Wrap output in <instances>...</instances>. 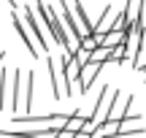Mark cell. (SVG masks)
<instances>
[{
    "label": "cell",
    "instance_id": "8992f818",
    "mask_svg": "<svg viewBox=\"0 0 146 138\" xmlns=\"http://www.w3.org/2000/svg\"><path fill=\"white\" fill-rule=\"evenodd\" d=\"M89 60H92V62H100V65L111 62V46H106V43H98V46L89 52Z\"/></svg>",
    "mask_w": 146,
    "mask_h": 138
},
{
    "label": "cell",
    "instance_id": "5b68a950",
    "mask_svg": "<svg viewBox=\"0 0 146 138\" xmlns=\"http://www.w3.org/2000/svg\"><path fill=\"white\" fill-rule=\"evenodd\" d=\"M22 95H25V114H30L33 100H35V70H27L25 73V90H22Z\"/></svg>",
    "mask_w": 146,
    "mask_h": 138
},
{
    "label": "cell",
    "instance_id": "3957f363",
    "mask_svg": "<svg viewBox=\"0 0 146 138\" xmlns=\"http://www.w3.org/2000/svg\"><path fill=\"white\" fill-rule=\"evenodd\" d=\"M11 25H14V30H16V35L22 38V41H25V46H27V52L33 54V57H38V52H41V49H38V43H35V38H33V33H30V27L25 25V22L19 19V16L16 14H11Z\"/></svg>",
    "mask_w": 146,
    "mask_h": 138
},
{
    "label": "cell",
    "instance_id": "277c9868",
    "mask_svg": "<svg viewBox=\"0 0 146 138\" xmlns=\"http://www.w3.org/2000/svg\"><path fill=\"white\" fill-rule=\"evenodd\" d=\"M46 68H49V79H52V98L54 100H62L65 98V90H62V68H57V60L49 57L46 60Z\"/></svg>",
    "mask_w": 146,
    "mask_h": 138
},
{
    "label": "cell",
    "instance_id": "6da1fadb",
    "mask_svg": "<svg viewBox=\"0 0 146 138\" xmlns=\"http://www.w3.org/2000/svg\"><path fill=\"white\" fill-rule=\"evenodd\" d=\"M38 11H41V14H43V19H46L49 38H52V41L57 43L60 49H65V52H73V49H76V43L70 41V35H68V30H65L62 19L57 16L54 5H49V3H38Z\"/></svg>",
    "mask_w": 146,
    "mask_h": 138
},
{
    "label": "cell",
    "instance_id": "ba28073f",
    "mask_svg": "<svg viewBox=\"0 0 146 138\" xmlns=\"http://www.w3.org/2000/svg\"><path fill=\"white\" fill-rule=\"evenodd\" d=\"M8 3H11V5H19V0H8Z\"/></svg>",
    "mask_w": 146,
    "mask_h": 138
},
{
    "label": "cell",
    "instance_id": "52a82bcc",
    "mask_svg": "<svg viewBox=\"0 0 146 138\" xmlns=\"http://www.w3.org/2000/svg\"><path fill=\"white\" fill-rule=\"evenodd\" d=\"M3 60H5V52H3V49H0V62H3Z\"/></svg>",
    "mask_w": 146,
    "mask_h": 138
},
{
    "label": "cell",
    "instance_id": "7a4b0ae2",
    "mask_svg": "<svg viewBox=\"0 0 146 138\" xmlns=\"http://www.w3.org/2000/svg\"><path fill=\"white\" fill-rule=\"evenodd\" d=\"M100 70H103V65H100V62H92V60L81 65V70H78V92H81V95H84V92H89V87L95 84V79H98Z\"/></svg>",
    "mask_w": 146,
    "mask_h": 138
}]
</instances>
